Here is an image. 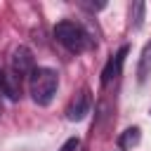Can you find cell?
I'll return each mask as SVG.
<instances>
[{
	"label": "cell",
	"instance_id": "obj_10",
	"mask_svg": "<svg viewBox=\"0 0 151 151\" xmlns=\"http://www.w3.org/2000/svg\"><path fill=\"white\" fill-rule=\"evenodd\" d=\"M5 90H7V73L0 71V94H5Z\"/></svg>",
	"mask_w": 151,
	"mask_h": 151
},
{
	"label": "cell",
	"instance_id": "obj_1",
	"mask_svg": "<svg viewBox=\"0 0 151 151\" xmlns=\"http://www.w3.org/2000/svg\"><path fill=\"white\" fill-rule=\"evenodd\" d=\"M57 87H59V76L54 68H47V66H35V71L31 73L28 78V90H31V97L38 106H47L52 104L54 94H57Z\"/></svg>",
	"mask_w": 151,
	"mask_h": 151
},
{
	"label": "cell",
	"instance_id": "obj_6",
	"mask_svg": "<svg viewBox=\"0 0 151 151\" xmlns=\"http://www.w3.org/2000/svg\"><path fill=\"white\" fill-rule=\"evenodd\" d=\"M151 76V42L144 45L142 57H139V66H137V80L146 83V78Z\"/></svg>",
	"mask_w": 151,
	"mask_h": 151
},
{
	"label": "cell",
	"instance_id": "obj_9",
	"mask_svg": "<svg viewBox=\"0 0 151 151\" xmlns=\"http://www.w3.org/2000/svg\"><path fill=\"white\" fill-rule=\"evenodd\" d=\"M78 146H80V139H78V137H71V139H66V142L61 144L59 151H76Z\"/></svg>",
	"mask_w": 151,
	"mask_h": 151
},
{
	"label": "cell",
	"instance_id": "obj_5",
	"mask_svg": "<svg viewBox=\"0 0 151 151\" xmlns=\"http://www.w3.org/2000/svg\"><path fill=\"white\" fill-rule=\"evenodd\" d=\"M127 52H130V50H127V45H123V47H120V50H118V52H116V54L106 61V66H104V71H101V85H104V87H106L113 78H118V76H120Z\"/></svg>",
	"mask_w": 151,
	"mask_h": 151
},
{
	"label": "cell",
	"instance_id": "obj_12",
	"mask_svg": "<svg viewBox=\"0 0 151 151\" xmlns=\"http://www.w3.org/2000/svg\"><path fill=\"white\" fill-rule=\"evenodd\" d=\"M0 116H2V104H0Z\"/></svg>",
	"mask_w": 151,
	"mask_h": 151
},
{
	"label": "cell",
	"instance_id": "obj_4",
	"mask_svg": "<svg viewBox=\"0 0 151 151\" xmlns=\"http://www.w3.org/2000/svg\"><path fill=\"white\" fill-rule=\"evenodd\" d=\"M90 106H92V94H90L87 87H83V90L71 99V104L66 106V118H68L71 123H78V120H83V118L90 113Z\"/></svg>",
	"mask_w": 151,
	"mask_h": 151
},
{
	"label": "cell",
	"instance_id": "obj_11",
	"mask_svg": "<svg viewBox=\"0 0 151 151\" xmlns=\"http://www.w3.org/2000/svg\"><path fill=\"white\" fill-rule=\"evenodd\" d=\"M104 5H106V2H85V7H87V9H101Z\"/></svg>",
	"mask_w": 151,
	"mask_h": 151
},
{
	"label": "cell",
	"instance_id": "obj_2",
	"mask_svg": "<svg viewBox=\"0 0 151 151\" xmlns=\"http://www.w3.org/2000/svg\"><path fill=\"white\" fill-rule=\"evenodd\" d=\"M54 38H57V42H61L68 52H85L90 45H92V40H90V33L80 26V24H76V21H59L57 26H54Z\"/></svg>",
	"mask_w": 151,
	"mask_h": 151
},
{
	"label": "cell",
	"instance_id": "obj_3",
	"mask_svg": "<svg viewBox=\"0 0 151 151\" xmlns=\"http://www.w3.org/2000/svg\"><path fill=\"white\" fill-rule=\"evenodd\" d=\"M9 66H12V76H14L19 83H21L24 78H31V73L35 71V59H33V52H31L26 45H19V47L12 52Z\"/></svg>",
	"mask_w": 151,
	"mask_h": 151
},
{
	"label": "cell",
	"instance_id": "obj_7",
	"mask_svg": "<svg viewBox=\"0 0 151 151\" xmlns=\"http://www.w3.org/2000/svg\"><path fill=\"white\" fill-rule=\"evenodd\" d=\"M139 139H142V130H139V127H127V130L118 137V146H120V149H132V146L139 144Z\"/></svg>",
	"mask_w": 151,
	"mask_h": 151
},
{
	"label": "cell",
	"instance_id": "obj_8",
	"mask_svg": "<svg viewBox=\"0 0 151 151\" xmlns=\"http://www.w3.org/2000/svg\"><path fill=\"white\" fill-rule=\"evenodd\" d=\"M144 12H146V5H144L142 0L132 2V7H130V19H132V26H134V28H142V24H144Z\"/></svg>",
	"mask_w": 151,
	"mask_h": 151
}]
</instances>
